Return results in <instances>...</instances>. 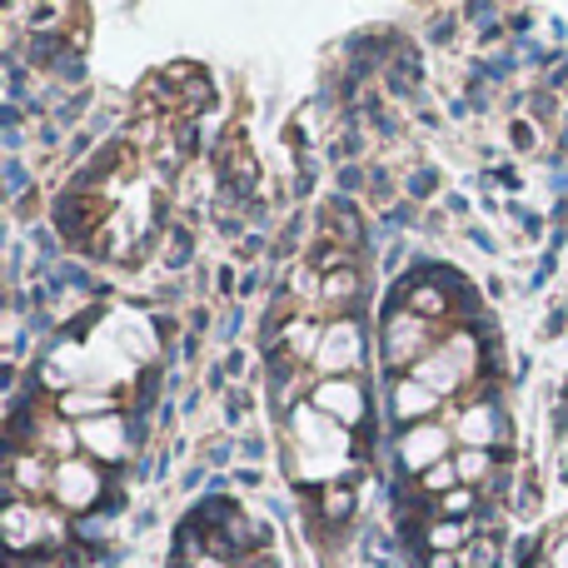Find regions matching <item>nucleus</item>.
Wrapping results in <instances>:
<instances>
[{
	"label": "nucleus",
	"instance_id": "nucleus-29",
	"mask_svg": "<svg viewBox=\"0 0 568 568\" xmlns=\"http://www.w3.org/2000/svg\"><path fill=\"white\" fill-rule=\"evenodd\" d=\"M30 240H36V250H40V255H50V250H55V235H50V230H36V235H30Z\"/></svg>",
	"mask_w": 568,
	"mask_h": 568
},
{
	"label": "nucleus",
	"instance_id": "nucleus-20",
	"mask_svg": "<svg viewBox=\"0 0 568 568\" xmlns=\"http://www.w3.org/2000/svg\"><path fill=\"white\" fill-rule=\"evenodd\" d=\"M55 70H60V75H65V80H70V85H75V80H85V65H80V60H75V55H65V60H60V65H55Z\"/></svg>",
	"mask_w": 568,
	"mask_h": 568
},
{
	"label": "nucleus",
	"instance_id": "nucleus-12",
	"mask_svg": "<svg viewBox=\"0 0 568 568\" xmlns=\"http://www.w3.org/2000/svg\"><path fill=\"white\" fill-rule=\"evenodd\" d=\"M320 504H324V519H349V509H354V494L349 489H329V494H320Z\"/></svg>",
	"mask_w": 568,
	"mask_h": 568
},
{
	"label": "nucleus",
	"instance_id": "nucleus-7",
	"mask_svg": "<svg viewBox=\"0 0 568 568\" xmlns=\"http://www.w3.org/2000/svg\"><path fill=\"white\" fill-rule=\"evenodd\" d=\"M459 544H474L469 539V524H459V519H429V534H424V549L429 554H454Z\"/></svg>",
	"mask_w": 568,
	"mask_h": 568
},
{
	"label": "nucleus",
	"instance_id": "nucleus-31",
	"mask_svg": "<svg viewBox=\"0 0 568 568\" xmlns=\"http://www.w3.org/2000/svg\"><path fill=\"white\" fill-rule=\"evenodd\" d=\"M559 454H564V479H568V434H559Z\"/></svg>",
	"mask_w": 568,
	"mask_h": 568
},
{
	"label": "nucleus",
	"instance_id": "nucleus-17",
	"mask_svg": "<svg viewBox=\"0 0 568 568\" xmlns=\"http://www.w3.org/2000/svg\"><path fill=\"white\" fill-rule=\"evenodd\" d=\"M539 539H514V549H509V559L514 568H534V559H539V549H534Z\"/></svg>",
	"mask_w": 568,
	"mask_h": 568
},
{
	"label": "nucleus",
	"instance_id": "nucleus-28",
	"mask_svg": "<svg viewBox=\"0 0 568 568\" xmlns=\"http://www.w3.org/2000/svg\"><path fill=\"white\" fill-rule=\"evenodd\" d=\"M554 115V95H534V120H549Z\"/></svg>",
	"mask_w": 568,
	"mask_h": 568
},
{
	"label": "nucleus",
	"instance_id": "nucleus-6",
	"mask_svg": "<svg viewBox=\"0 0 568 568\" xmlns=\"http://www.w3.org/2000/svg\"><path fill=\"white\" fill-rule=\"evenodd\" d=\"M359 290H364L359 265H344L334 275H324V304H334V310H349V300H359Z\"/></svg>",
	"mask_w": 568,
	"mask_h": 568
},
{
	"label": "nucleus",
	"instance_id": "nucleus-2",
	"mask_svg": "<svg viewBox=\"0 0 568 568\" xmlns=\"http://www.w3.org/2000/svg\"><path fill=\"white\" fill-rule=\"evenodd\" d=\"M434 354V324L419 320V314H394L384 320V364L389 369H409V364H424Z\"/></svg>",
	"mask_w": 568,
	"mask_h": 568
},
{
	"label": "nucleus",
	"instance_id": "nucleus-8",
	"mask_svg": "<svg viewBox=\"0 0 568 568\" xmlns=\"http://www.w3.org/2000/svg\"><path fill=\"white\" fill-rule=\"evenodd\" d=\"M454 469H459V484H484L494 474V449H459L454 454Z\"/></svg>",
	"mask_w": 568,
	"mask_h": 568
},
{
	"label": "nucleus",
	"instance_id": "nucleus-24",
	"mask_svg": "<svg viewBox=\"0 0 568 568\" xmlns=\"http://www.w3.org/2000/svg\"><path fill=\"white\" fill-rule=\"evenodd\" d=\"M359 185H364V170L344 165V170H339V190H359Z\"/></svg>",
	"mask_w": 568,
	"mask_h": 568
},
{
	"label": "nucleus",
	"instance_id": "nucleus-21",
	"mask_svg": "<svg viewBox=\"0 0 568 568\" xmlns=\"http://www.w3.org/2000/svg\"><path fill=\"white\" fill-rule=\"evenodd\" d=\"M245 409H250V399H245V394H230V399H225L230 424H240V419H245Z\"/></svg>",
	"mask_w": 568,
	"mask_h": 568
},
{
	"label": "nucleus",
	"instance_id": "nucleus-10",
	"mask_svg": "<svg viewBox=\"0 0 568 568\" xmlns=\"http://www.w3.org/2000/svg\"><path fill=\"white\" fill-rule=\"evenodd\" d=\"M60 409L65 414H100V419H105L110 399H100V394H60Z\"/></svg>",
	"mask_w": 568,
	"mask_h": 568
},
{
	"label": "nucleus",
	"instance_id": "nucleus-25",
	"mask_svg": "<svg viewBox=\"0 0 568 568\" xmlns=\"http://www.w3.org/2000/svg\"><path fill=\"white\" fill-rule=\"evenodd\" d=\"M205 459H210V464H225V459H230V444H225V439L205 444Z\"/></svg>",
	"mask_w": 568,
	"mask_h": 568
},
{
	"label": "nucleus",
	"instance_id": "nucleus-4",
	"mask_svg": "<svg viewBox=\"0 0 568 568\" xmlns=\"http://www.w3.org/2000/svg\"><path fill=\"white\" fill-rule=\"evenodd\" d=\"M364 359V334L359 324L349 320V314H339V320L324 329V344H320V369L329 374H344V369H359Z\"/></svg>",
	"mask_w": 568,
	"mask_h": 568
},
{
	"label": "nucleus",
	"instance_id": "nucleus-26",
	"mask_svg": "<svg viewBox=\"0 0 568 568\" xmlns=\"http://www.w3.org/2000/svg\"><path fill=\"white\" fill-rule=\"evenodd\" d=\"M240 449H245L250 459H260V454H265V439H260V434H245V439H240Z\"/></svg>",
	"mask_w": 568,
	"mask_h": 568
},
{
	"label": "nucleus",
	"instance_id": "nucleus-14",
	"mask_svg": "<svg viewBox=\"0 0 568 568\" xmlns=\"http://www.w3.org/2000/svg\"><path fill=\"white\" fill-rule=\"evenodd\" d=\"M26 180H30V175H26V165H20V160L10 155V160H6V195H10V200H20V195H26Z\"/></svg>",
	"mask_w": 568,
	"mask_h": 568
},
{
	"label": "nucleus",
	"instance_id": "nucleus-18",
	"mask_svg": "<svg viewBox=\"0 0 568 568\" xmlns=\"http://www.w3.org/2000/svg\"><path fill=\"white\" fill-rule=\"evenodd\" d=\"M454 20H459V16H449V10H444V16H434V26H429V40H434V45L454 40Z\"/></svg>",
	"mask_w": 568,
	"mask_h": 568
},
{
	"label": "nucleus",
	"instance_id": "nucleus-27",
	"mask_svg": "<svg viewBox=\"0 0 568 568\" xmlns=\"http://www.w3.org/2000/svg\"><path fill=\"white\" fill-rule=\"evenodd\" d=\"M414 220V205H394L389 210V220H384V225H409Z\"/></svg>",
	"mask_w": 568,
	"mask_h": 568
},
{
	"label": "nucleus",
	"instance_id": "nucleus-9",
	"mask_svg": "<svg viewBox=\"0 0 568 568\" xmlns=\"http://www.w3.org/2000/svg\"><path fill=\"white\" fill-rule=\"evenodd\" d=\"M504 564V549L494 534H479V539L469 544V568H499Z\"/></svg>",
	"mask_w": 568,
	"mask_h": 568
},
{
	"label": "nucleus",
	"instance_id": "nucleus-30",
	"mask_svg": "<svg viewBox=\"0 0 568 568\" xmlns=\"http://www.w3.org/2000/svg\"><path fill=\"white\" fill-rule=\"evenodd\" d=\"M220 369H225V374H240V369H245V354H225V364H220Z\"/></svg>",
	"mask_w": 568,
	"mask_h": 568
},
{
	"label": "nucleus",
	"instance_id": "nucleus-22",
	"mask_svg": "<svg viewBox=\"0 0 568 568\" xmlns=\"http://www.w3.org/2000/svg\"><path fill=\"white\" fill-rule=\"evenodd\" d=\"M80 110H85V95H70L65 105H60V125H70V120H75Z\"/></svg>",
	"mask_w": 568,
	"mask_h": 568
},
{
	"label": "nucleus",
	"instance_id": "nucleus-16",
	"mask_svg": "<svg viewBox=\"0 0 568 568\" xmlns=\"http://www.w3.org/2000/svg\"><path fill=\"white\" fill-rule=\"evenodd\" d=\"M439 509H444V514H449V519H464V514H469V509H474V494H469V489H454V494H449V499H444V504H439Z\"/></svg>",
	"mask_w": 568,
	"mask_h": 568
},
{
	"label": "nucleus",
	"instance_id": "nucleus-1",
	"mask_svg": "<svg viewBox=\"0 0 568 568\" xmlns=\"http://www.w3.org/2000/svg\"><path fill=\"white\" fill-rule=\"evenodd\" d=\"M100 484H105V474L95 469V459H65V464H55V489H50V499L60 504V509H70V514H95L100 509Z\"/></svg>",
	"mask_w": 568,
	"mask_h": 568
},
{
	"label": "nucleus",
	"instance_id": "nucleus-19",
	"mask_svg": "<svg viewBox=\"0 0 568 568\" xmlns=\"http://www.w3.org/2000/svg\"><path fill=\"white\" fill-rule=\"evenodd\" d=\"M509 135H514V145H519V150H534V140H539V130H534V120H514V130H509Z\"/></svg>",
	"mask_w": 568,
	"mask_h": 568
},
{
	"label": "nucleus",
	"instance_id": "nucleus-23",
	"mask_svg": "<svg viewBox=\"0 0 568 568\" xmlns=\"http://www.w3.org/2000/svg\"><path fill=\"white\" fill-rule=\"evenodd\" d=\"M514 220L524 225V235H539V215H534V210H519V205H514Z\"/></svg>",
	"mask_w": 568,
	"mask_h": 568
},
{
	"label": "nucleus",
	"instance_id": "nucleus-3",
	"mask_svg": "<svg viewBox=\"0 0 568 568\" xmlns=\"http://www.w3.org/2000/svg\"><path fill=\"white\" fill-rule=\"evenodd\" d=\"M314 409L324 419H334L339 429H369V399H364V384L359 379H329L314 389Z\"/></svg>",
	"mask_w": 568,
	"mask_h": 568
},
{
	"label": "nucleus",
	"instance_id": "nucleus-15",
	"mask_svg": "<svg viewBox=\"0 0 568 568\" xmlns=\"http://www.w3.org/2000/svg\"><path fill=\"white\" fill-rule=\"evenodd\" d=\"M434 190H439V175H434V170H414L409 175V200H429Z\"/></svg>",
	"mask_w": 568,
	"mask_h": 568
},
{
	"label": "nucleus",
	"instance_id": "nucleus-11",
	"mask_svg": "<svg viewBox=\"0 0 568 568\" xmlns=\"http://www.w3.org/2000/svg\"><path fill=\"white\" fill-rule=\"evenodd\" d=\"M419 484L424 489H454V484H459V469H454V459H444V464H434L429 474H419ZM464 489V484H459Z\"/></svg>",
	"mask_w": 568,
	"mask_h": 568
},
{
	"label": "nucleus",
	"instance_id": "nucleus-5",
	"mask_svg": "<svg viewBox=\"0 0 568 568\" xmlns=\"http://www.w3.org/2000/svg\"><path fill=\"white\" fill-rule=\"evenodd\" d=\"M444 429L439 424H414V429H404L399 434V464H404V474H429L434 464H444L439 454H444Z\"/></svg>",
	"mask_w": 568,
	"mask_h": 568
},
{
	"label": "nucleus",
	"instance_id": "nucleus-13",
	"mask_svg": "<svg viewBox=\"0 0 568 568\" xmlns=\"http://www.w3.org/2000/svg\"><path fill=\"white\" fill-rule=\"evenodd\" d=\"M190 265V230L175 225V235H170V270H185Z\"/></svg>",
	"mask_w": 568,
	"mask_h": 568
}]
</instances>
